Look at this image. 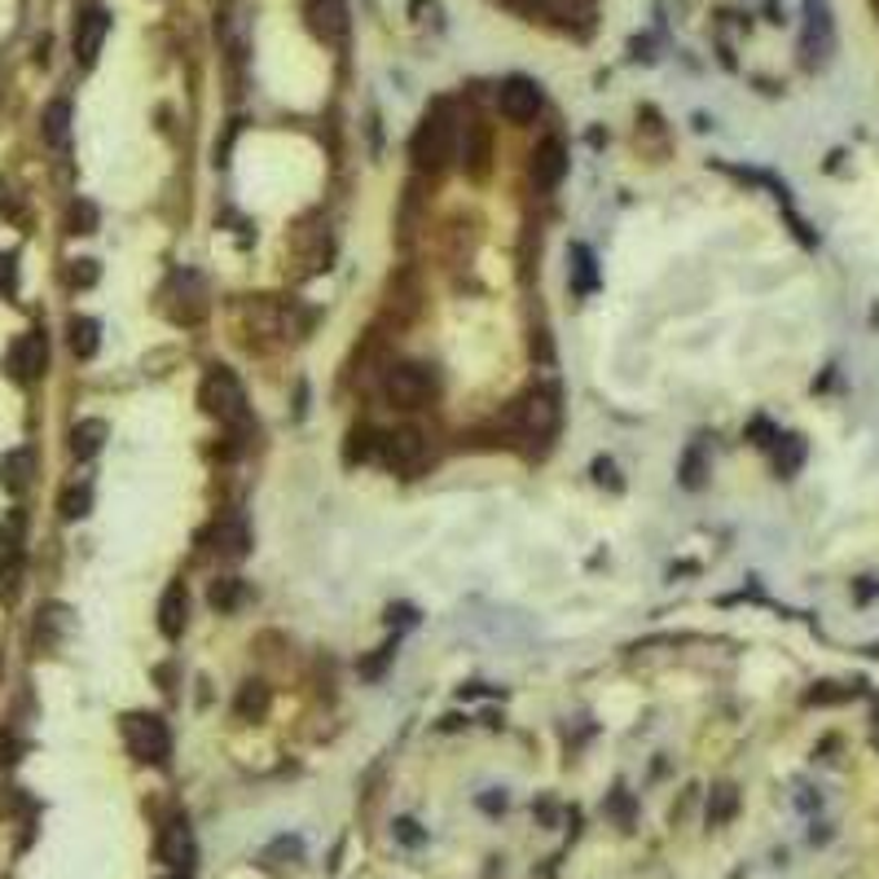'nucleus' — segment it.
I'll use <instances>...</instances> for the list:
<instances>
[{
	"instance_id": "aec40b11",
	"label": "nucleus",
	"mask_w": 879,
	"mask_h": 879,
	"mask_svg": "<svg viewBox=\"0 0 879 879\" xmlns=\"http://www.w3.org/2000/svg\"><path fill=\"white\" fill-rule=\"evenodd\" d=\"M243 599H247V590H243L238 576H221V581L212 585V607H221V612H238Z\"/></svg>"
},
{
	"instance_id": "4468645a",
	"label": "nucleus",
	"mask_w": 879,
	"mask_h": 879,
	"mask_svg": "<svg viewBox=\"0 0 879 879\" xmlns=\"http://www.w3.org/2000/svg\"><path fill=\"white\" fill-rule=\"evenodd\" d=\"M185 621H190L185 585H167V594L159 599V628H163V637H181V633H185Z\"/></svg>"
},
{
	"instance_id": "5701e85b",
	"label": "nucleus",
	"mask_w": 879,
	"mask_h": 879,
	"mask_svg": "<svg viewBox=\"0 0 879 879\" xmlns=\"http://www.w3.org/2000/svg\"><path fill=\"white\" fill-rule=\"evenodd\" d=\"M264 708H268V691L259 686V682H247L243 686V695H238V717H264Z\"/></svg>"
},
{
	"instance_id": "20e7f679",
	"label": "nucleus",
	"mask_w": 879,
	"mask_h": 879,
	"mask_svg": "<svg viewBox=\"0 0 879 879\" xmlns=\"http://www.w3.org/2000/svg\"><path fill=\"white\" fill-rule=\"evenodd\" d=\"M409 154H413V163H418L422 172H440V167L453 159V124H449L444 111H436V115L422 120V127L413 132Z\"/></svg>"
},
{
	"instance_id": "bb28decb",
	"label": "nucleus",
	"mask_w": 879,
	"mask_h": 879,
	"mask_svg": "<svg viewBox=\"0 0 879 879\" xmlns=\"http://www.w3.org/2000/svg\"><path fill=\"white\" fill-rule=\"evenodd\" d=\"M67 282H71V286H93V282H98V264H93V259H75L71 273H67Z\"/></svg>"
},
{
	"instance_id": "cd10ccee",
	"label": "nucleus",
	"mask_w": 879,
	"mask_h": 879,
	"mask_svg": "<svg viewBox=\"0 0 879 879\" xmlns=\"http://www.w3.org/2000/svg\"><path fill=\"white\" fill-rule=\"evenodd\" d=\"M699 471H704V462H699V449H691V453H686V467H682V476H686V484H691V489H699V480H704Z\"/></svg>"
},
{
	"instance_id": "a878e982",
	"label": "nucleus",
	"mask_w": 879,
	"mask_h": 879,
	"mask_svg": "<svg viewBox=\"0 0 879 879\" xmlns=\"http://www.w3.org/2000/svg\"><path fill=\"white\" fill-rule=\"evenodd\" d=\"M0 290H4V295H13V290H18V255L13 252L0 255Z\"/></svg>"
},
{
	"instance_id": "9b49d317",
	"label": "nucleus",
	"mask_w": 879,
	"mask_h": 879,
	"mask_svg": "<svg viewBox=\"0 0 879 879\" xmlns=\"http://www.w3.org/2000/svg\"><path fill=\"white\" fill-rule=\"evenodd\" d=\"M563 176H568V150H563V141L550 136V141H541L536 154H532V185L550 194Z\"/></svg>"
},
{
	"instance_id": "f257e3e1",
	"label": "nucleus",
	"mask_w": 879,
	"mask_h": 879,
	"mask_svg": "<svg viewBox=\"0 0 879 879\" xmlns=\"http://www.w3.org/2000/svg\"><path fill=\"white\" fill-rule=\"evenodd\" d=\"M198 405L212 418H221V422H247V391L234 378V370H225V366H212L207 370L203 387H198Z\"/></svg>"
},
{
	"instance_id": "a211bd4d",
	"label": "nucleus",
	"mask_w": 879,
	"mask_h": 879,
	"mask_svg": "<svg viewBox=\"0 0 879 879\" xmlns=\"http://www.w3.org/2000/svg\"><path fill=\"white\" fill-rule=\"evenodd\" d=\"M40 124H44V141H49L53 150H62V145L71 141V102H49Z\"/></svg>"
},
{
	"instance_id": "2eb2a0df",
	"label": "nucleus",
	"mask_w": 879,
	"mask_h": 879,
	"mask_svg": "<svg viewBox=\"0 0 879 879\" xmlns=\"http://www.w3.org/2000/svg\"><path fill=\"white\" fill-rule=\"evenodd\" d=\"M102 444H106V422L102 418H84V422L71 427V458L89 462V458H98Z\"/></svg>"
},
{
	"instance_id": "6e6552de",
	"label": "nucleus",
	"mask_w": 879,
	"mask_h": 879,
	"mask_svg": "<svg viewBox=\"0 0 879 879\" xmlns=\"http://www.w3.org/2000/svg\"><path fill=\"white\" fill-rule=\"evenodd\" d=\"M106 31H111V13L102 4H89L80 13V22H75V62L80 67H93L98 62V53L106 44Z\"/></svg>"
},
{
	"instance_id": "b1692460",
	"label": "nucleus",
	"mask_w": 879,
	"mask_h": 879,
	"mask_svg": "<svg viewBox=\"0 0 879 879\" xmlns=\"http://www.w3.org/2000/svg\"><path fill=\"white\" fill-rule=\"evenodd\" d=\"M67 229H71V234H93V229H98V207H93V203H71Z\"/></svg>"
},
{
	"instance_id": "c756f323",
	"label": "nucleus",
	"mask_w": 879,
	"mask_h": 879,
	"mask_svg": "<svg viewBox=\"0 0 879 879\" xmlns=\"http://www.w3.org/2000/svg\"><path fill=\"white\" fill-rule=\"evenodd\" d=\"M167 879H181V876H167Z\"/></svg>"
},
{
	"instance_id": "ddd939ff",
	"label": "nucleus",
	"mask_w": 879,
	"mask_h": 879,
	"mask_svg": "<svg viewBox=\"0 0 879 879\" xmlns=\"http://www.w3.org/2000/svg\"><path fill=\"white\" fill-rule=\"evenodd\" d=\"M31 476H35V453L31 449H9L0 458V484H4V493H13V498L27 493Z\"/></svg>"
},
{
	"instance_id": "f8f14e48",
	"label": "nucleus",
	"mask_w": 879,
	"mask_h": 879,
	"mask_svg": "<svg viewBox=\"0 0 879 879\" xmlns=\"http://www.w3.org/2000/svg\"><path fill=\"white\" fill-rule=\"evenodd\" d=\"M308 27L326 44H339L348 35V4L344 0H308Z\"/></svg>"
},
{
	"instance_id": "6ab92c4d",
	"label": "nucleus",
	"mask_w": 879,
	"mask_h": 879,
	"mask_svg": "<svg viewBox=\"0 0 879 879\" xmlns=\"http://www.w3.org/2000/svg\"><path fill=\"white\" fill-rule=\"evenodd\" d=\"M467 132H471V145H467V159L462 163H467L471 176H484L489 172V132L480 124H471Z\"/></svg>"
},
{
	"instance_id": "412c9836",
	"label": "nucleus",
	"mask_w": 879,
	"mask_h": 879,
	"mask_svg": "<svg viewBox=\"0 0 879 879\" xmlns=\"http://www.w3.org/2000/svg\"><path fill=\"white\" fill-rule=\"evenodd\" d=\"M739 809V791L735 787H713V800H708V822L713 827H722V822H730V814Z\"/></svg>"
},
{
	"instance_id": "f3484780",
	"label": "nucleus",
	"mask_w": 879,
	"mask_h": 879,
	"mask_svg": "<svg viewBox=\"0 0 879 879\" xmlns=\"http://www.w3.org/2000/svg\"><path fill=\"white\" fill-rule=\"evenodd\" d=\"M247 545H252L247 523H243L238 514H225V519L216 523V550H221L225 559H243V554H247Z\"/></svg>"
},
{
	"instance_id": "1a4fd4ad",
	"label": "nucleus",
	"mask_w": 879,
	"mask_h": 879,
	"mask_svg": "<svg viewBox=\"0 0 879 879\" xmlns=\"http://www.w3.org/2000/svg\"><path fill=\"white\" fill-rule=\"evenodd\" d=\"M498 106H502V115L510 124H528V120H536V111H541V89L532 84V80H505L502 93H498Z\"/></svg>"
},
{
	"instance_id": "0eeeda50",
	"label": "nucleus",
	"mask_w": 879,
	"mask_h": 879,
	"mask_svg": "<svg viewBox=\"0 0 879 879\" xmlns=\"http://www.w3.org/2000/svg\"><path fill=\"white\" fill-rule=\"evenodd\" d=\"M44 366H49V339H44V330H27L9 348V357H4V370L18 378V382H35V378L44 375Z\"/></svg>"
},
{
	"instance_id": "f03ea898",
	"label": "nucleus",
	"mask_w": 879,
	"mask_h": 879,
	"mask_svg": "<svg viewBox=\"0 0 879 879\" xmlns=\"http://www.w3.org/2000/svg\"><path fill=\"white\" fill-rule=\"evenodd\" d=\"M124 744L141 765H167V756H172V735H167L163 717H154V713H127Z\"/></svg>"
},
{
	"instance_id": "c85d7f7f",
	"label": "nucleus",
	"mask_w": 879,
	"mask_h": 879,
	"mask_svg": "<svg viewBox=\"0 0 879 879\" xmlns=\"http://www.w3.org/2000/svg\"><path fill=\"white\" fill-rule=\"evenodd\" d=\"M396 836H400L405 845H422V831H418L413 818H400V822H396Z\"/></svg>"
},
{
	"instance_id": "4be33fe9",
	"label": "nucleus",
	"mask_w": 879,
	"mask_h": 879,
	"mask_svg": "<svg viewBox=\"0 0 879 879\" xmlns=\"http://www.w3.org/2000/svg\"><path fill=\"white\" fill-rule=\"evenodd\" d=\"M18 590H22V559L9 554V559L0 563V603H13Z\"/></svg>"
},
{
	"instance_id": "393cba45",
	"label": "nucleus",
	"mask_w": 879,
	"mask_h": 879,
	"mask_svg": "<svg viewBox=\"0 0 879 879\" xmlns=\"http://www.w3.org/2000/svg\"><path fill=\"white\" fill-rule=\"evenodd\" d=\"M89 489H67L62 493V502H58V510H62V519H84L89 514Z\"/></svg>"
},
{
	"instance_id": "9d476101",
	"label": "nucleus",
	"mask_w": 879,
	"mask_h": 879,
	"mask_svg": "<svg viewBox=\"0 0 879 879\" xmlns=\"http://www.w3.org/2000/svg\"><path fill=\"white\" fill-rule=\"evenodd\" d=\"M190 858H194V836H190L185 814H176V818H167V822L159 827V862H167V867H190Z\"/></svg>"
},
{
	"instance_id": "7ed1b4c3",
	"label": "nucleus",
	"mask_w": 879,
	"mask_h": 879,
	"mask_svg": "<svg viewBox=\"0 0 879 879\" xmlns=\"http://www.w3.org/2000/svg\"><path fill=\"white\" fill-rule=\"evenodd\" d=\"M378 458L400 476H418L431 462V444L418 427H396V431L378 436Z\"/></svg>"
},
{
	"instance_id": "dca6fc26",
	"label": "nucleus",
	"mask_w": 879,
	"mask_h": 879,
	"mask_svg": "<svg viewBox=\"0 0 879 879\" xmlns=\"http://www.w3.org/2000/svg\"><path fill=\"white\" fill-rule=\"evenodd\" d=\"M67 344H71V352H75L80 361H89V357H98L102 326H98L93 317H71V321H67Z\"/></svg>"
},
{
	"instance_id": "39448f33",
	"label": "nucleus",
	"mask_w": 879,
	"mask_h": 879,
	"mask_svg": "<svg viewBox=\"0 0 879 879\" xmlns=\"http://www.w3.org/2000/svg\"><path fill=\"white\" fill-rule=\"evenodd\" d=\"M510 422L523 436H536V440L554 436V427H559V400H554V391H528L523 400H514L510 405Z\"/></svg>"
},
{
	"instance_id": "423d86ee",
	"label": "nucleus",
	"mask_w": 879,
	"mask_h": 879,
	"mask_svg": "<svg viewBox=\"0 0 879 879\" xmlns=\"http://www.w3.org/2000/svg\"><path fill=\"white\" fill-rule=\"evenodd\" d=\"M382 396H387L396 409H418V405H427V396H431V375H427L422 366H391V370L382 375Z\"/></svg>"
}]
</instances>
